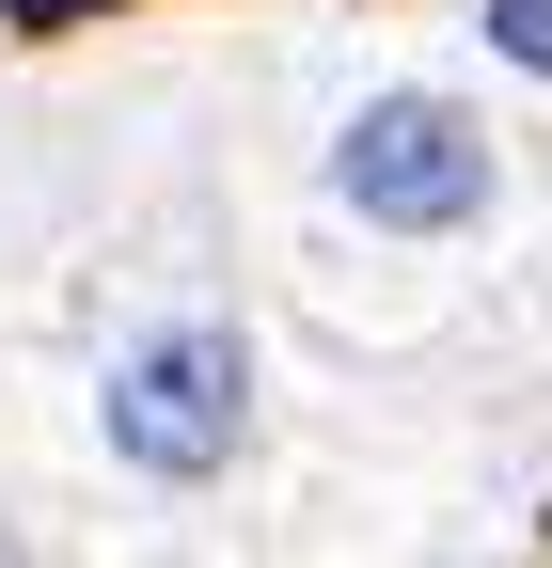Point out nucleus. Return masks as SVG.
Here are the masks:
<instances>
[{
    "label": "nucleus",
    "mask_w": 552,
    "mask_h": 568,
    "mask_svg": "<svg viewBox=\"0 0 552 568\" xmlns=\"http://www.w3.org/2000/svg\"><path fill=\"white\" fill-rule=\"evenodd\" d=\"M331 190H348L364 222H395V237L473 222V205H490V126L458 95H364L348 142H331Z\"/></svg>",
    "instance_id": "obj_2"
},
{
    "label": "nucleus",
    "mask_w": 552,
    "mask_h": 568,
    "mask_svg": "<svg viewBox=\"0 0 552 568\" xmlns=\"http://www.w3.org/2000/svg\"><path fill=\"white\" fill-rule=\"evenodd\" d=\"M0 17H32V32H48V17H80V0H0Z\"/></svg>",
    "instance_id": "obj_4"
},
{
    "label": "nucleus",
    "mask_w": 552,
    "mask_h": 568,
    "mask_svg": "<svg viewBox=\"0 0 552 568\" xmlns=\"http://www.w3.org/2000/svg\"><path fill=\"white\" fill-rule=\"evenodd\" d=\"M490 48H505V63H536V80H552V0H490Z\"/></svg>",
    "instance_id": "obj_3"
},
{
    "label": "nucleus",
    "mask_w": 552,
    "mask_h": 568,
    "mask_svg": "<svg viewBox=\"0 0 552 568\" xmlns=\"http://www.w3.org/2000/svg\"><path fill=\"white\" fill-rule=\"evenodd\" d=\"M237 426H253V347L237 332H143V347H126V364H111V443L126 458H143V474H222L237 458Z\"/></svg>",
    "instance_id": "obj_1"
}]
</instances>
